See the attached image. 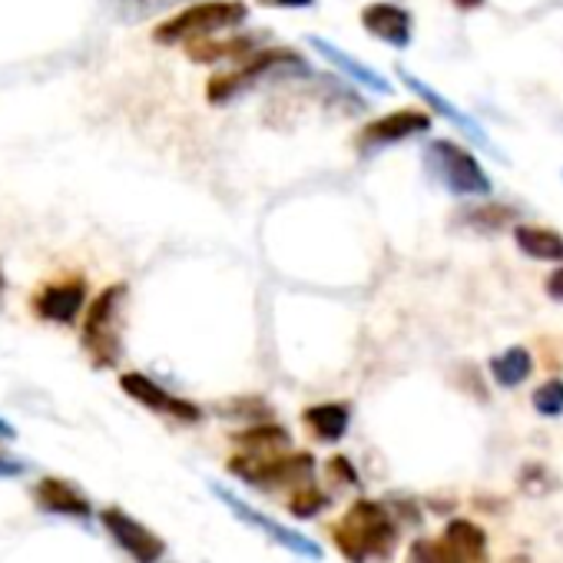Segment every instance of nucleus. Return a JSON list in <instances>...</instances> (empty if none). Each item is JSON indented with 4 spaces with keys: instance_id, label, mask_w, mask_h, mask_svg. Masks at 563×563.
Listing matches in <instances>:
<instances>
[{
    "instance_id": "obj_1",
    "label": "nucleus",
    "mask_w": 563,
    "mask_h": 563,
    "mask_svg": "<svg viewBox=\"0 0 563 563\" xmlns=\"http://www.w3.org/2000/svg\"><path fill=\"white\" fill-rule=\"evenodd\" d=\"M332 540L352 563H388L398 547V523L385 504L355 500L349 514L332 527Z\"/></svg>"
},
{
    "instance_id": "obj_2",
    "label": "nucleus",
    "mask_w": 563,
    "mask_h": 563,
    "mask_svg": "<svg viewBox=\"0 0 563 563\" xmlns=\"http://www.w3.org/2000/svg\"><path fill=\"white\" fill-rule=\"evenodd\" d=\"M312 77V67L302 54L289 51V47H272V51H255L249 60H242L235 70L219 74L209 80L206 87V100L222 107L249 90H255L258 84H282V80H306Z\"/></svg>"
},
{
    "instance_id": "obj_3",
    "label": "nucleus",
    "mask_w": 563,
    "mask_h": 563,
    "mask_svg": "<svg viewBox=\"0 0 563 563\" xmlns=\"http://www.w3.org/2000/svg\"><path fill=\"white\" fill-rule=\"evenodd\" d=\"M245 21H249V8L242 4V0H199V4H189L186 11L163 21L153 31V41L163 44V47L196 44V41H206V37L232 34Z\"/></svg>"
},
{
    "instance_id": "obj_4",
    "label": "nucleus",
    "mask_w": 563,
    "mask_h": 563,
    "mask_svg": "<svg viewBox=\"0 0 563 563\" xmlns=\"http://www.w3.org/2000/svg\"><path fill=\"white\" fill-rule=\"evenodd\" d=\"M123 306H126V286L113 282L87 309L80 345L97 368H113L123 355Z\"/></svg>"
},
{
    "instance_id": "obj_5",
    "label": "nucleus",
    "mask_w": 563,
    "mask_h": 563,
    "mask_svg": "<svg viewBox=\"0 0 563 563\" xmlns=\"http://www.w3.org/2000/svg\"><path fill=\"white\" fill-rule=\"evenodd\" d=\"M424 169L451 196H490L494 189L481 159L454 140H431L424 146Z\"/></svg>"
},
{
    "instance_id": "obj_6",
    "label": "nucleus",
    "mask_w": 563,
    "mask_h": 563,
    "mask_svg": "<svg viewBox=\"0 0 563 563\" xmlns=\"http://www.w3.org/2000/svg\"><path fill=\"white\" fill-rule=\"evenodd\" d=\"M229 474H235L239 481L252 484V487H302L312 484L316 474V457L299 451V454H286V451H268V454H252V451H239L229 457Z\"/></svg>"
},
{
    "instance_id": "obj_7",
    "label": "nucleus",
    "mask_w": 563,
    "mask_h": 563,
    "mask_svg": "<svg viewBox=\"0 0 563 563\" xmlns=\"http://www.w3.org/2000/svg\"><path fill=\"white\" fill-rule=\"evenodd\" d=\"M431 130V113L424 110H415V107H405V110H391L378 120H372L358 136H355V150L362 156H372V153H382L388 146H398L411 136H421Z\"/></svg>"
},
{
    "instance_id": "obj_8",
    "label": "nucleus",
    "mask_w": 563,
    "mask_h": 563,
    "mask_svg": "<svg viewBox=\"0 0 563 563\" xmlns=\"http://www.w3.org/2000/svg\"><path fill=\"white\" fill-rule=\"evenodd\" d=\"M212 494L242 520V523H249V527H255V530H262L265 537H272L278 547H286V550H292V553H299V556H306V560H319L322 556V547L312 540V537H306V533H299V530H292V527H286V523H278V520H272V517H265L262 510H255L252 504H245V500H239L232 490H225V487H216L212 484Z\"/></svg>"
},
{
    "instance_id": "obj_9",
    "label": "nucleus",
    "mask_w": 563,
    "mask_h": 563,
    "mask_svg": "<svg viewBox=\"0 0 563 563\" xmlns=\"http://www.w3.org/2000/svg\"><path fill=\"white\" fill-rule=\"evenodd\" d=\"M398 80H401V84H405V87H408V90H411V93H415V97H418V100H421L428 110H434L441 120H448L451 126H457V133H461V136H467L471 143H477L484 153H494V156H500V150H497V146H494V140L487 136V130H484L477 120H471V117H467V113H464L457 103H451V100H448L441 90H434L431 84H424L421 77H415L408 67H398Z\"/></svg>"
},
{
    "instance_id": "obj_10",
    "label": "nucleus",
    "mask_w": 563,
    "mask_h": 563,
    "mask_svg": "<svg viewBox=\"0 0 563 563\" xmlns=\"http://www.w3.org/2000/svg\"><path fill=\"white\" fill-rule=\"evenodd\" d=\"M100 520L107 527V533L117 540V547H123L136 563H159L166 553V543L159 533H153L146 523H140L133 514H126L123 507H103Z\"/></svg>"
},
{
    "instance_id": "obj_11",
    "label": "nucleus",
    "mask_w": 563,
    "mask_h": 563,
    "mask_svg": "<svg viewBox=\"0 0 563 563\" xmlns=\"http://www.w3.org/2000/svg\"><path fill=\"white\" fill-rule=\"evenodd\" d=\"M84 302H87V278L84 275H67V278H57V282L41 286L34 292V299H31V309L44 322L70 325V322H77Z\"/></svg>"
},
{
    "instance_id": "obj_12",
    "label": "nucleus",
    "mask_w": 563,
    "mask_h": 563,
    "mask_svg": "<svg viewBox=\"0 0 563 563\" xmlns=\"http://www.w3.org/2000/svg\"><path fill=\"white\" fill-rule=\"evenodd\" d=\"M120 388H123L133 401H140L143 408H150V411H156V415H166V418H176V421H186V424H196V421L202 418V408H199V405L169 395L163 385H156V382H153L150 375H143V372H126V375H120Z\"/></svg>"
},
{
    "instance_id": "obj_13",
    "label": "nucleus",
    "mask_w": 563,
    "mask_h": 563,
    "mask_svg": "<svg viewBox=\"0 0 563 563\" xmlns=\"http://www.w3.org/2000/svg\"><path fill=\"white\" fill-rule=\"evenodd\" d=\"M362 27L368 37L395 47V51H405L411 47V37H415V18L408 8L401 4H391V0H375L362 11Z\"/></svg>"
},
{
    "instance_id": "obj_14",
    "label": "nucleus",
    "mask_w": 563,
    "mask_h": 563,
    "mask_svg": "<svg viewBox=\"0 0 563 563\" xmlns=\"http://www.w3.org/2000/svg\"><path fill=\"white\" fill-rule=\"evenodd\" d=\"M325 64H332L349 84H358V87H365V90H375V93H382V97H391L395 93V87L375 70V67H368V64H362L358 57H352L349 51H342L339 44H332V41H325V37H309L306 41Z\"/></svg>"
},
{
    "instance_id": "obj_15",
    "label": "nucleus",
    "mask_w": 563,
    "mask_h": 563,
    "mask_svg": "<svg viewBox=\"0 0 563 563\" xmlns=\"http://www.w3.org/2000/svg\"><path fill=\"white\" fill-rule=\"evenodd\" d=\"M34 504L41 510L60 514V517H77V520L93 517V504L87 500V494L64 477H41L34 487Z\"/></svg>"
},
{
    "instance_id": "obj_16",
    "label": "nucleus",
    "mask_w": 563,
    "mask_h": 563,
    "mask_svg": "<svg viewBox=\"0 0 563 563\" xmlns=\"http://www.w3.org/2000/svg\"><path fill=\"white\" fill-rule=\"evenodd\" d=\"M265 44V34H219V37H206V41H196V44H186V54L189 60L196 64H216V60H249L255 51H262Z\"/></svg>"
},
{
    "instance_id": "obj_17",
    "label": "nucleus",
    "mask_w": 563,
    "mask_h": 563,
    "mask_svg": "<svg viewBox=\"0 0 563 563\" xmlns=\"http://www.w3.org/2000/svg\"><path fill=\"white\" fill-rule=\"evenodd\" d=\"M514 245L533 262L563 265V232H556V229L520 222V225H514Z\"/></svg>"
},
{
    "instance_id": "obj_18",
    "label": "nucleus",
    "mask_w": 563,
    "mask_h": 563,
    "mask_svg": "<svg viewBox=\"0 0 563 563\" xmlns=\"http://www.w3.org/2000/svg\"><path fill=\"white\" fill-rule=\"evenodd\" d=\"M441 540L461 563H487V533L474 520H464V517L448 520Z\"/></svg>"
},
{
    "instance_id": "obj_19",
    "label": "nucleus",
    "mask_w": 563,
    "mask_h": 563,
    "mask_svg": "<svg viewBox=\"0 0 563 563\" xmlns=\"http://www.w3.org/2000/svg\"><path fill=\"white\" fill-rule=\"evenodd\" d=\"M302 421H306V428L312 431L316 441H322V444H339V441L345 438V431H349L352 411H349V405H342V401H325V405L306 408Z\"/></svg>"
},
{
    "instance_id": "obj_20",
    "label": "nucleus",
    "mask_w": 563,
    "mask_h": 563,
    "mask_svg": "<svg viewBox=\"0 0 563 563\" xmlns=\"http://www.w3.org/2000/svg\"><path fill=\"white\" fill-rule=\"evenodd\" d=\"M487 372H490L494 385H500V388H520L533 375V355L523 345H510V349L497 352L487 362Z\"/></svg>"
},
{
    "instance_id": "obj_21",
    "label": "nucleus",
    "mask_w": 563,
    "mask_h": 563,
    "mask_svg": "<svg viewBox=\"0 0 563 563\" xmlns=\"http://www.w3.org/2000/svg\"><path fill=\"white\" fill-rule=\"evenodd\" d=\"M232 441L242 448V451H252V454H268V451H286L289 448V431L282 424H252L239 434H232Z\"/></svg>"
},
{
    "instance_id": "obj_22",
    "label": "nucleus",
    "mask_w": 563,
    "mask_h": 563,
    "mask_svg": "<svg viewBox=\"0 0 563 563\" xmlns=\"http://www.w3.org/2000/svg\"><path fill=\"white\" fill-rule=\"evenodd\" d=\"M510 216L514 209L510 206H497V202H487V206H471L461 212V222L474 232H484V235H494L500 229L510 225Z\"/></svg>"
},
{
    "instance_id": "obj_23",
    "label": "nucleus",
    "mask_w": 563,
    "mask_h": 563,
    "mask_svg": "<svg viewBox=\"0 0 563 563\" xmlns=\"http://www.w3.org/2000/svg\"><path fill=\"white\" fill-rule=\"evenodd\" d=\"M533 411L543 418H563V378H550L533 391Z\"/></svg>"
},
{
    "instance_id": "obj_24",
    "label": "nucleus",
    "mask_w": 563,
    "mask_h": 563,
    "mask_svg": "<svg viewBox=\"0 0 563 563\" xmlns=\"http://www.w3.org/2000/svg\"><path fill=\"white\" fill-rule=\"evenodd\" d=\"M408 563H461L444 540H415L408 550Z\"/></svg>"
},
{
    "instance_id": "obj_25",
    "label": "nucleus",
    "mask_w": 563,
    "mask_h": 563,
    "mask_svg": "<svg viewBox=\"0 0 563 563\" xmlns=\"http://www.w3.org/2000/svg\"><path fill=\"white\" fill-rule=\"evenodd\" d=\"M292 494H296V497L289 500V510H292L296 517H302V520L316 517V514L329 504V497H325L319 487H312V484H302V487H296Z\"/></svg>"
},
{
    "instance_id": "obj_26",
    "label": "nucleus",
    "mask_w": 563,
    "mask_h": 563,
    "mask_svg": "<svg viewBox=\"0 0 563 563\" xmlns=\"http://www.w3.org/2000/svg\"><path fill=\"white\" fill-rule=\"evenodd\" d=\"M325 471H329L339 484H358V474H355V467H352L349 457H332V461L325 464Z\"/></svg>"
},
{
    "instance_id": "obj_27",
    "label": "nucleus",
    "mask_w": 563,
    "mask_h": 563,
    "mask_svg": "<svg viewBox=\"0 0 563 563\" xmlns=\"http://www.w3.org/2000/svg\"><path fill=\"white\" fill-rule=\"evenodd\" d=\"M258 4L272 11H309L316 8V0H258Z\"/></svg>"
},
{
    "instance_id": "obj_28",
    "label": "nucleus",
    "mask_w": 563,
    "mask_h": 563,
    "mask_svg": "<svg viewBox=\"0 0 563 563\" xmlns=\"http://www.w3.org/2000/svg\"><path fill=\"white\" fill-rule=\"evenodd\" d=\"M543 289H547V296H550L553 302H563V265H560V268H553V272L547 275Z\"/></svg>"
},
{
    "instance_id": "obj_29",
    "label": "nucleus",
    "mask_w": 563,
    "mask_h": 563,
    "mask_svg": "<svg viewBox=\"0 0 563 563\" xmlns=\"http://www.w3.org/2000/svg\"><path fill=\"white\" fill-rule=\"evenodd\" d=\"M24 474H27L24 461H14V457H8L4 451H0V477H24Z\"/></svg>"
},
{
    "instance_id": "obj_30",
    "label": "nucleus",
    "mask_w": 563,
    "mask_h": 563,
    "mask_svg": "<svg viewBox=\"0 0 563 563\" xmlns=\"http://www.w3.org/2000/svg\"><path fill=\"white\" fill-rule=\"evenodd\" d=\"M454 8L457 11H477V8H484V0H454Z\"/></svg>"
},
{
    "instance_id": "obj_31",
    "label": "nucleus",
    "mask_w": 563,
    "mask_h": 563,
    "mask_svg": "<svg viewBox=\"0 0 563 563\" xmlns=\"http://www.w3.org/2000/svg\"><path fill=\"white\" fill-rule=\"evenodd\" d=\"M11 438H14V428L4 418H0V441H11Z\"/></svg>"
},
{
    "instance_id": "obj_32",
    "label": "nucleus",
    "mask_w": 563,
    "mask_h": 563,
    "mask_svg": "<svg viewBox=\"0 0 563 563\" xmlns=\"http://www.w3.org/2000/svg\"><path fill=\"white\" fill-rule=\"evenodd\" d=\"M4 286H8V282H4V272H0V292H4Z\"/></svg>"
}]
</instances>
